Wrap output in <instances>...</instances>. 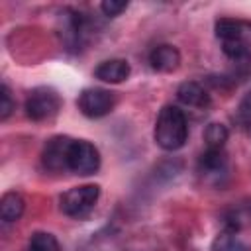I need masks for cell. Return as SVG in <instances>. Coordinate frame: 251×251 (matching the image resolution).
Listing matches in <instances>:
<instances>
[{"label":"cell","instance_id":"6da1fadb","mask_svg":"<svg viewBox=\"0 0 251 251\" xmlns=\"http://www.w3.org/2000/svg\"><path fill=\"white\" fill-rule=\"evenodd\" d=\"M224 55L235 65L251 61V22L241 18H220L214 25Z\"/></svg>","mask_w":251,"mask_h":251},{"label":"cell","instance_id":"7a4b0ae2","mask_svg":"<svg viewBox=\"0 0 251 251\" xmlns=\"http://www.w3.org/2000/svg\"><path fill=\"white\" fill-rule=\"evenodd\" d=\"M153 137H155V143L165 151L180 149L188 139V122L184 112L173 104L163 106L155 122Z\"/></svg>","mask_w":251,"mask_h":251},{"label":"cell","instance_id":"3957f363","mask_svg":"<svg viewBox=\"0 0 251 251\" xmlns=\"http://www.w3.org/2000/svg\"><path fill=\"white\" fill-rule=\"evenodd\" d=\"M98 198H100V186L98 184H82V186L69 188L61 196L59 206H61V212L65 216L80 220L94 210Z\"/></svg>","mask_w":251,"mask_h":251},{"label":"cell","instance_id":"277c9868","mask_svg":"<svg viewBox=\"0 0 251 251\" xmlns=\"http://www.w3.org/2000/svg\"><path fill=\"white\" fill-rule=\"evenodd\" d=\"M61 104H63V100L57 90H53L51 86H37L27 94L24 108H25V114L29 120L45 122L59 114Z\"/></svg>","mask_w":251,"mask_h":251},{"label":"cell","instance_id":"5b68a950","mask_svg":"<svg viewBox=\"0 0 251 251\" xmlns=\"http://www.w3.org/2000/svg\"><path fill=\"white\" fill-rule=\"evenodd\" d=\"M100 169V153L98 149L84 139H75L69 151V171L75 175H94Z\"/></svg>","mask_w":251,"mask_h":251},{"label":"cell","instance_id":"8992f818","mask_svg":"<svg viewBox=\"0 0 251 251\" xmlns=\"http://www.w3.org/2000/svg\"><path fill=\"white\" fill-rule=\"evenodd\" d=\"M76 104L86 118H102L114 110L116 96L106 88H84L78 94Z\"/></svg>","mask_w":251,"mask_h":251},{"label":"cell","instance_id":"52a82bcc","mask_svg":"<svg viewBox=\"0 0 251 251\" xmlns=\"http://www.w3.org/2000/svg\"><path fill=\"white\" fill-rule=\"evenodd\" d=\"M61 37L67 49H80L88 37V20L76 10L61 12Z\"/></svg>","mask_w":251,"mask_h":251},{"label":"cell","instance_id":"ba28073f","mask_svg":"<svg viewBox=\"0 0 251 251\" xmlns=\"http://www.w3.org/2000/svg\"><path fill=\"white\" fill-rule=\"evenodd\" d=\"M73 137L69 135H55L51 137L41 151V163L47 171L53 173H61V171H69V151L73 145Z\"/></svg>","mask_w":251,"mask_h":251},{"label":"cell","instance_id":"9c48e42d","mask_svg":"<svg viewBox=\"0 0 251 251\" xmlns=\"http://www.w3.org/2000/svg\"><path fill=\"white\" fill-rule=\"evenodd\" d=\"M227 171V155L224 149H206L198 159V173L204 178H220Z\"/></svg>","mask_w":251,"mask_h":251},{"label":"cell","instance_id":"30bf717a","mask_svg":"<svg viewBox=\"0 0 251 251\" xmlns=\"http://www.w3.org/2000/svg\"><path fill=\"white\" fill-rule=\"evenodd\" d=\"M149 63L159 73H173L180 65V53H178V49L175 45L161 43V45H157V47L151 49Z\"/></svg>","mask_w":251,"mask_h":251},{"label":"cell","instance_id":"8fae6325","mask_svg":"<svg viewBox=\"0 0 251 251\" xmlns=\"http://www.w3.org/2000/svg\"><path fill=\"white\" fill-rule=\"evenodd\" d=\"M176 98L188 106V108H196V110H204L210 106V94L206 92V88L196 82V80H184L178 88H176Z\"/></svg>","mask_w":251,"mask_h":251},{"label":"cell","instance_id":"7c38bea8","mask_svg":"<svg viewBox=\"0 0 251 251\" xmlns=\"http://www.w3.org/2000/svg\"><path fill=\"white\" fill-rule=\"evenodd\" d=\"M131 69H129V63L126 59H108V61H102L96 69H94V76L102 82H110V84H116V82H122L129 76Z\"/></svg>","mask_w":251,"mask_h":251},{"label":"cell","instance_id":"4fadbf2b","mask_svg":"<svg viewBox=\"0 0 251 251\" xmlns=\"http://www.w3.org/2000/svg\"><path fill=\"white\" fill-rule=\"evenodd\" d=\"M25 210V202L20 192H6L0 198V218L4 224L18 222Z\"/></svg>","mask_w":251,"mask_h":251},{"label":"cell","instance_id":"5bb4252c","mask_svg":"<svg viewBox=\"0 0 251 251\" xmlns=\"http://www.w3.org/2000/svg\"><path fill=\"white\" fill-rule=\"evenodd\" d=\"M212 251H251L249 245L233 229H224L212 241Z\"/></svg>","mask_w":251,"mask_h":251},{"label":"cell","instance_id":"9a60e30c","mask_svg":"<svg viewBox=\"0 0 251 251\" xmlns=\"http://www.w3.org/2000/svg\"><path fill=\"white\" fill-rule=\"evenodd\" d=\"M227 127L224 124H218V122H212L206 126L204 129V143H206V149H224L226 141H227Z\"/></svg>","mask_w":251,"mask_h":251},{"label":"cell","instance_id":"2e32d148","mask_svg":"<svg viewBox=\"0 0 251 251\" xmlns=\"http://www.w3.org/2000/svg\"><path fill=\"white\" fill-rule=\"evenodd\" d=\"M27 251H61V245L53 233L35 231L27 241Z\"/></svg>","mask_w":251,"mask_h":251},{"label":"cell","instance_id":"e0dca14e","mask_svg":"<svg viewBox=\"0 0 251 251\" xmlns=\"http://www.w3.org/2000/svg\"><path fill=\"white\" fill-rule=\"evenodd\" d=\"M235 122L241 127V131L251 139V90L241 98L235 110Z\"/></svg>","mask_w":251,"mask_h":251},{"label":"cell","instance_id":"ac0fdd59","mask_svg":"<svg viewBox=\"0 0 251 251\" xmlns=\"http://www.w3.org/2000/svg\"><path fill=\"white\" fill-rule=\"evenodd\" d=\"M14 108H16V102L12 98V92H10L8 84H2V88H0V120L6 122L10 118V114L14 112Z\"/></svg>","mask_w":251,"mask_h":251},{"label":"cell","instance_id":"d6986e66","mask_svg":"<svg viewBox=\"0 0 251 251\" xmlns=\"http://www.w3.org/2000/svg\"><path fill=\"white\" fill-rule=\"evenodd\" d=\"M126 8H127V2H116V0H106V2L100 4L102 14L108 16V18H116V16H120Z\"/></svg>","mask_w":251,"mask_h":251}]
</instances>
